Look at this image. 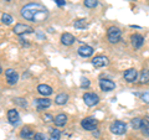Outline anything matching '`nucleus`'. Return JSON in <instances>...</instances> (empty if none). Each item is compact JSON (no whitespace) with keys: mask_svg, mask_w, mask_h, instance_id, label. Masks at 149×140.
Listing matches in <instances>:
<instances>
[{"mask_svg":"<svg viewBox=\"0 0 149 140\" xmlns=\"http://www.w3.org/2000/svg\"><path fill=\"white\" fill-rule=\"evenodd\" d=\"M21 16L27 21L31 22H42L49 16V11L42 4L39 3H30L21 8L20 10Z\"/></svg>","mask_w":149,"mask_h":140,"instance_id":"nucleus-1","label":"nucleus"},{"mask_svg":"<svg viewBox=\"0 0 149 140\" xmlns=\"http://www.w3.org/2000/svg\"><path fill=\"white\" fill-rule=\"evenodd\" d=\"M107 39H108L111 44H117L120 41V39H122V31L116 26H111L109 29L107 30Z\"/></svg>","mask_w":149,"mask_h":140,"instance_id":"nucleus-2","label":"nucleus"},{"mask_svg":"<svg viewBox=\"0 0 149 140\" xmlns=\"http://www.w3.org/2000/svg\"><path fill=\"white\" fill-rule=\"evenodd\" d=\"M109 130L116 135H122L127 132V125H125V123L120 122V120H116L114 123L111 124Z\"/></svg>","mask_w":149,"mask_h":140,"instance_id":"nucleus-3","label":"nucleus"},{"mask_svg":"<svg viewBox=\"0 0 149 140\" xmlns=\"http://www.w3.org/2000/svg\"><path fill=\"white\" fill-rule=\"evenodd\" d=\"M97 125H98V120L96 118H85L83 120H81V127L85 129V130H88V132H92V130H96Z\"/></svg>","mask_w":149,"mask_h":140,"instance_id":"nucleus-4","label":"nucleus"},{"mask_svg":"<svg viewBox=\"0 0 149 140\" xmlns=\"http://www.w3.org/2000/svg\"><path fill=\"white\" fill-rule=\"evenodd\" d=\"M13 31H14V34L22 36V35H26V34H32V32H34V29L29 25H25V24H16L14 26Z\"/></svg>","mask_w":149,"mask_h":140,"instance_id":"nucleus-5","label":"nucleus"},{"mask_svg":"<svg viewBox=\"0 0 149 140\" xmlns=\"http://www.w3.org/2000/svg\"><path fill=\"white\" fill-rule=\"evenodd\" d=\"M83 102L88 107H95L100 103V97L95 93H85L83 94Z\"/></svg>","mask_w":149,"mask_h":140,"instance_id":"nucleus-6","label":"nucleus"},{"mask_svg":"<svg viewBox=\"0 0 149 140\" xmlns=\"http://www.w3.org/2000/svg\"><path fill=\"white\" fill-rule=\"evenodd\" d=\"M5 77H6V82L9 86H14L16 85V82L19 81V74L15 69L13 68H9L5 71Z\"/></svg>","mask_w":149,"mask_h":140,"instance_id":"nucleus-7","label":"nucleus"},{"mask_svg":"<svg viewBox=\"0 0 149 140\" xmlns=\"http://www.w3.org/2000/svg\"><path fill=\"white\" fill-rule=\"evenodd\" d=\"M100 88L103 92H111L116 88V83L112 82L111 79H107V78H102L100 81Z\"/></svg>","mask_w":149,"mask_h":140,"instance_id":"nucleus-8","label":"nucleus"},{"mask_svg":"<svg viewBox=\"0 0 149 140\" xmlns=\"http://www.w3.org/2000/svg\"><path fill=\"white\" fill-rule=\"evenodd\" d=\"M34 105L36 107L37 110H42L51 105V100L49 98H37V99L34 100Z\"/></svg>","mask_w":149,"mask_h":140,"instance_id":"nucleus-9","label":"nucleus"},{"mask_svg":"<svg viewBox=\"0 0 149 140\" xmlns=\"http://www.w3.org/2000/svg\"><path fill=\"white\" fill-rule=\"evenodd\" d=\"M8 120L11 125H17L19 123H20V115H19L17 110H15V109L9 110L8 112Z\"/></svg>","mask_w":149,"mask_h":140,"instance_id":"nucleus-10","label":"nucleus"},{"mask_svg":"<svg viewBox=\"0 0 149 140\" xmlns=\"http://www.w3.org/2000/svg\"><path fill=\"white\" fill-rule=\"evenodd\" d=\"M123 77H124V79H125L127 82L133 83V82L137 79L138 73H137V71H136V68H129V69H127V71H124Z\"/></svg>","mask_w":149,"mask_h":140,"instance_id":"nucleus-11","label":"nucleus"},{"mask_svg":"<svg viewBox=\"0 0 149 140\" xmlns=\"http://www.w3.org/2000/svg\"><path fill=\"white\" fill-rule=\"evenodd\" d=\"M92 64L96 68H101V67H106L108 64V58L104 57V56H97L92 60Z\"/></svg>","mask_w":149,"mask_h":140,"instance_id":"nucleus-12","label":"nucleus"},{"mask_svg":"<svg viewBox=\"0 0 149 140\" xmlns=\"http://www.w3.org/2000/svg\"><path fill=\"white\" fill-rule=\"evenodd\" d=\"M77 52H78V55H80L81 57L87 58V57H91V56L93 55V49L91 47V46H88V45H82L81 47L77 50Z\"/></svg>","mask_w":149,"mask_h":140,"instance_id":"nucleus-13","label":"nucleus"},{"mask_svg":"<svg viewBox=\"0 0 149 140\" xmlns=\"http://www.w3.org/2000/svg\"><path fill=\"white\" fill-rule=\"evenodd\" d=\"M130 40H132V45L134 49H141L144 44V37L139 34H133L130 36Z\"/></svg>","mask_w":149,"mask_h":140,"instance_id":"nucleus-14","label":"nucleus"},{"mask_svg":"<svg viewBox=\"0 0 149 140\" xmlns=\"http://www.w3.org/2000/svg\"><path fill=\"white\" fill-rule=\"evenodd\" d=\"M74 41H76L74 36L68 34V32H65V34L61 35V44L65 45V46H71Z\"/></svg>","mask_w":149,"mask_h":140,"instance_id":"nucleus-15","label":"nucleus"},{"mask_svg":"<svg viewBox=\"0 0 149 140\" xmlns=\"http://www.w3.org/2000/svg\"><path fill=\"white\" fill-rule=\"evenodd\" d=\"M37 92H39L41 96L47 97V96L52 94V88H51L50 86H47V85H39V87H37Z\"/></svg>","mask_w":149,"mask_h":140,"instance_id":"nucleus-16","label":"nucleus"},{"mask_svg":"<svg viewBox=\"0 0 149 140\" xmlns=\"http://www.w3.org/2000/svg\"><path fill=\"white\" fill-rule=\"evenodd\" d=\"M54 123L56 127H65V124L67 123V115L66 114H58L55 116Z\"/></svg>","mask_w":149,"mask_h":140,"instance_id":"nucleus-17","label":"nucleus"},{"mask_svg":"<svg viewBox=\"0 0 149 140\" xmlns=\"http://www.w3.org/2000/svg\"><path fill=\"white\" fill-rule=\"evenodd\" d=\"M34 132L31 130V128L29 127H24L21 129V132H20V137L22 139H34Z\"/></svg>","mask_w":149,"mask_h":140,"instance_id":"nucleus-18","label":"nucleus"},{"mask_svg":"<svg viewBox=\"0 0 149 140\" xmlns=\"http://www.w3.org/2000/svg\"><path fill=\"white\" fill-rule=\"evenodd\" d=\"M67 100H68V96L66 94V93H61V94H58L57 97H56V99H55L56 104H58V105L66 104Z\"/></svg>","mask_w":149,"mask_h":140,"instance_id":"nucleus-19","label":"nucleus"},{"mask_svg":"<svg viewBox=\"0 0 149 140\" xmlns=\"http://www.w3.org/2000/svg\"><path fill=\"white\" fill-rule=\"evenodd\" d=\"M50 138L49 140H60V138H61V132L55 128H50Z\"/></svg>","mask_w":149,"mask_h":140,"instance_id":"nucleus-20","label":"nucleus"},{"mask_svg":"<svg viewBox=\"0 0 149 140\" xmlns=\"http://www.w3.org/2000/svg\"><path fill=\"white\" fill-rule=\"evenodd\" d=\"M73 26H74V29H86L87 20L86 19H77V20L73 22Z\"/></svg>","mask_w":149,"mask_h":140,"instance_id":"nucleus-21","label":"nucleus"},{"mask_svg":"<svg viewBox=\"0 0 149 140\" xmlns=\"http://www.w3.org/2000/svg\"><path fill=\"white\" fill-rule=\"evenodd\" d=\"M139 81L141 83H149V69H143L141 73V77H139Z\"/></svg>","mask_w":149,"mask_h":140,"instance_id":"nucleus-22","label":"nucleus"},{"mask_svg":"<svg viewBox=\"0 0 149 140\" xmlns=\"http://www.w3.org/2000/svg\"><path fill=\"white\" fill-rule=\"evenodd\" d=\"M142 133L146 135V137H149V122L147 119H143L142 120V127H141Z\"/></svg>","mask_w":149,"mask_h":140,"instance_id":"nucleus-23","label":"nucleus"},{"mask_svg":"<svg viewBox=\"0 0 149 140\" xmlns=\"http://www.w3.org/2000/svg\"><path fill=\"white\" fill-rule=\"evenodd\" d=\"M142 120L143 119H141V118H134V119H132V127L134 128V129H141V127H142Z\"/></svg>","mask_w":149,"mask_h":140,"instance_id":"nucleus-24","label":"nucleus"},{"mask_svg":"<svg viewBox=\"0 0 149 140\" xmlns=\"http://www.w3.org/2000/svg\"><path fill=\"white\" fill-rule=\"evenodd\" d=\"M83 4H85L86 8L92 9V8H96L97 5H98V1H97V0H85Z\"/></svg>","mask_w":149,"mask_h":140,"instance_id":"nucleus-25","label":"nucleus"},{"mask_svg":"<svg viewBox=\"0 0 149 140\" xmlns=\"http://www.w3.org/2000/svg\"><path fill=\"white\" fill-rule=\"evenodd\" d=\"M1 21L4 22V24H6V25H10L14 20H13V17H11L10 15H9V14H3V16H1Z\"/></svg>","mask_w":149,"mask_h":140,"instance_id":"nucleus-26","label":"nucleus"},{"mask_svg":"<svg viewBox=\"0 0 149 140\" xmlns=\"http://www.w3.org/2000/svg\"><path fill=\"white\" fill-rule=\"evenodd\" d=\"M14 103L19 104L20 107H27V102L24 99V98H15V99H14Z\"/></svg>","mask_w":149,"mask_h":140,"instance_id":"nucleus-27","label":"nucleus"},{"mask_svg":"<svg viewBox=\"0 0 149 140\" xmlns=\"http://www.w3.org/2000/svg\"><path fill=\"white\" fill-rule=\"evenodd\" d=\"M90 85H91V82L88 81V78H85V77L81 78V87L82 88H88Z\"/></svg>","mask_w":149,"mask_h":140,"instance_id":"nucleus-28","label":"nucleus"},{"mask_svg":"<svg viewBox=\"0 0 149 140\" xmlns=\"http://www.w3.org/2000/svg\"><path fill=\"white\" fill-rule=\"evenodd\" d=\"M34 140H46V138L42 133H36L34 135Z\"/></svg>","mask_w":149,"mask_h":140,"instance_id":"nucleus-29","label":"nucleus"},{"mask_svg":"<svg viewBox=\"0 0 149 140\" xmlns=\"http://www.w3.org/2000/svg\"><path fill=\"white\" fill-rule=\"evenodd\" d=\"M142 100L144 102V103L149 104V92H146L144 94H142Z\"/></svg>","mask_w":149,"mask_h":140,"instance_id":"nucleus-30","label":"nucleus"},{"mask_svg":"<svg viewBox=\"0 0 149 140\" xmlns=\"http://www.w3.org/2000/svg\"><path fill=\"white\" fill-rule=\"evenodd\" d=\"M54 119L55 118H52V115H50V114H45L44 115V120H45V122H54Z\"/></svg>","mask_w":149,"mask_h":140,"instance_id":"nucleus-31","label":"nucleus"},{"mask_svg":"<svg viewBox=\"0 0 149 140\" xmlns=\"http://www.w3.org/2000/svg\"><path fill=\"white\" fill-rule=\"evenodd\" d=\"M54 1L57 4L58 6H63V5H66V1L65 0H54Z\"/></svg>","mask_w":149,"mask_h":140,"instance_id":"nucleus-32","label":"nucleus"},{"mask_svg":"<svg viewBox=\"0 0 149 140\" xmlns=\"http://www.w3.org/2000/svg\"><path fill=\"white\" fill-rule=\"evenodd\" d=\"M3 72V69H1V67H0V73H1Z\"/></svg>","mask_w":149,"mask_h":140,"instance_id":"nucleus-33","label":"nucleus"},{"mask_svg":"<svg viewBox=\"0 0 149 140\" xmlns=\"http://www.w3.org/2000/svg\"><path fill=\"white\" fill-rule=\"evenodd\" d=\"M147 119H149V114H147Z\"/></svg>","mask_w":149,"mask_h":140,"instance_id":"nucleus-34","label":"nucleus"},{"mask_svg":"<svg viewBox=\"0 0 149 140\" xmlns=\"http://www.w3.org/2000/svg\"><path fill=\"white\" fill-rule=\"evenodd\" d=\"M6 1H9V0H6Z\"/></svg>","mask_w":149,"mask_h":140,"instance_id":"nucleus-35","label":"nucleus"}]
</instances>
